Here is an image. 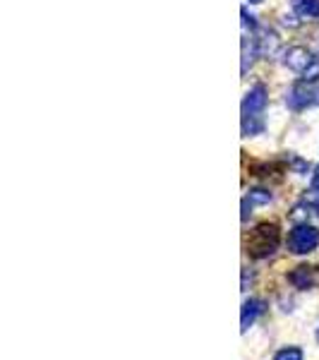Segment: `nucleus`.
<instances>
[{"label": "nucleus", "instance_id": "7", "mask_svg": "<svg viewBox=\"0 0 319 360\" xmlns=\"http://www.w3.org/2000/svg\"><path fill=\"white\" fill-rule=\"evenodd\" d=\"M310 103H312L310 91H307L303 84L293 86V91L288 94V106H291V108H305V106H310Z\"/></svg>", "mask_w": 319, "mask_h": 360}, {"label": "nucleus", "instance_id": "13", "mask_svg": "<svg viewBox=\"0 0 319 360\" xmlns=\"http://www.w3.org/2000/svg\"><path fill=\"white\" fill-rule=\"evenodd\" d=\"M250 3H252V5H259V3H262V0H250Z\"/></svg>", "mask_w": 319, "mask_h": 360}, {"label": "nucleus", "instance_id": "2", "mask_svg": "<svg viewBox=\"0 0 319 360\" xmlns=\"http://www.w3.org/2000/svg\"><path fill=\"white\" fill-rule=\"evenodd\" d=\"M278 240H281V233H278L276 224H259L257 229L252 231L250 240H247V252L254 259L269 257V255L276 252Z\"/></svg>", "mask_w": 319, "mask_h": 360}, {"label": "nucleus", "instance_id": "8", "mask_svg": "<svg viewBox=\"0 0 319 360\" xmlns=\"http://www.w3.org/2000/svg\"><path fill=\"white\" fill-rule=\"evenodd\" d=\"M293 10L300 17H319V0H293Z\"/></svg>", "mask_w": 319, "mask_h": 360}, {"label": "nucleus", "instance_id": "14", "mask_svg": "<svg viewBox=\"0 0 319 360\" xmlns=\"http://www.w3.org/2000/svg\"><path fill=\"white\" fill-rule=\"evenodd\" d=\"M317 341H319V329H317Z\"/></svg>", "mask_w": 319, "mask_h": 360}, {"label": "nucleus", "instance_id": "5", "mask_svg": "<svg viewBox=\"0 0 319 360\" xmlns=\"http://www.w3.org/2000/svg\"><path fill=\"white\" fill-rule=\"evenodd\" d=\"M291 283L295 288H300V291H307V288H315L319 283V269L317 266H307V264H300L295 266L291 271Z\"/></svg>", "mask_w": 319, "mask_h": 360}, {"label": "nucleus", "instance_id": "11", "mask_svg": "<svg viewBox=\"0 0 319 360\" xmlns=\"http://www.w3.org/2000/svg\"><path fill=\"white\" fill-rule=\"evenodd\" d=\"M317 77H319V58L315 60V65H312V68L305 72V79H317Z\"/></svg>", "mask_w": 319, "mask_h": 360}, {"label": "nucleus", "instance_id": "4", "mask_svg": "<svg viewBox=\"0 0 319 360\" xmlns=\"http://www.w3.org/2000/svg\"><path fill=\"white\" fill-rule=\"evenodd\" d=\"M315 60L317 58H312L310 51L303 49V46H293V49H288L286 56H283V65L291 68L293 72H300V75H305L307 70L315 65Z\"/></svg>", "mask_w": 319, "mask_h": 360}, {"label": "nucleus", "instance_id": "6", "mask_svg": "<svg viewBox=\"0 0 319 360\" xmlns=\"http://www.w3.org/2000/svg\"><path fill=\"white\" fill-rule=\"evenodd\" d=\"M264 312V303L262 300H247L245 305H242V317H240V324H242V332H247V329L254 324V319Z\"/></svg>", "mask_w": 319, "mask_h": 360}, {"label": "nucleus", "instance_id": "12", "mask_svg": "<svg viewBox=\"0 0 319 360\" xmlns=\"http://www.w3.org/2000/svg\"><path fill=\"white\" fill-rule=\"evenodd\" d=\"M312 185H315V188H319V166L315 168V173H312Z\"/></svg>", "mask_w": 319, "mask_h": 360}, {"label": "nucleus", "instance_id": "1", "mask_svg": "<svg viewBox=\"0 0 319 360\" xmlns=\"http://www.w3.org/2000/svg\"><path fill=\"white\" fill-rule=\"evenodd\" d=\"M266 108V89L262 84L252 86L245 94V101H242V135L250 137L262 132V113Z\"/></svg>", "mask_w": 319, "mask_h": 360}, {"label": "nucleus", "instance_id": "9", "mask_svg": "<svg viewBox=\"0 0 319 360\" xmlns=\"http://www.w3.org/2000/svg\"><path fill=\"white\" fill-rule=\"evenodd\" d=\"M274 360H303V351L300 348H283L276 353Z\"/></svg>", "mask_w": 319, "mask_h": 360}, {"label": "nucleus", "instance_id": "3", "mask_svg": "<svg viewBox=\"0 0 319 360\" xmlns=\"http://www.w3.org/2000/svg\"><path fill=\"white\" fill-rule=\"evenodd\" d=\"M319 245V231L312 226H298L288 236V250L295 255H307Z\"/></svg>", "mask_w": 319, "mask_h": 360}, {"label": "nucleus", "instance_id": "10", "mask_svg": "<svg viewBox=\"0 0 319 360\" xmlns=\"http://www.w3.org/2000/svg\"><path fill=\"white\" fill-rule=\"evenodd\" d=\"M269 200H271V193H266V190H252L250 197H247L250 205H266Z\"/></svg>", "mask_w": 319, "mask_h": 360}]
</instances>
